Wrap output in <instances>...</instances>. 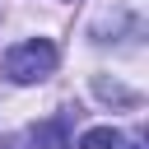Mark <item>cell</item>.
<instances>
[{
  "mask_svg": "<svg viewBox=\"0 0 149 149\" xmlns=\"http://www.w3.org/2000/svg\"><path fill=\"white\" fill-rule=\"evenodd\" d=\"M56 70V47L47 42V37H28V42H19L9 56H5V74L14 79V84H37V79H47Z\"/></svg>",
  "mask_w": 149,
  "mask_h": 149,
  "instance_id": "cell-1",
  "label": "cell"
},
{
  "mask_svg": "<svg viewBox=\"0 0 149 149\" xmlns=\"http://www.w3.org/2000/svg\"><path fill=\"white\" fill-rule=\"evenodd\" d=\"M33 144L37 149H70V121L65 116H47L33 126Z\"/></svg>",
  "mask_w": 149,
  "mask_h": 149,
  "instance_id": "cell-2",
  "label": "cell"
},
{
  "mask_svg": "<svg viewBox=\"0 0 149 149\" xmlns=\"http://www.w3.org/2000/svg\"><path fill=\"white\" fill-rule=\"evenodd\" d=\"M79 149H121V130H112V126H93V130L79 135Z\"/></svg>",
  "mask_w": 149,
  "mask_h": 149,
  "instance_id": "cell-3",
  "label": "cell"
},
{
  "mask_svg": "<svg viewBox=\"0 0 149 149\" xmlns=\"http://www.w3.org/2000/svg\"><path fill=\"white\" fill-rule=\"evenodd\" d=\"M93 88H98V98H107V102H121V107H140V98H135L130 88L112 84V79H93Z\"/></svg>",
  "mask_w": 149,
  "mask_h": 149,
  "instance_id": "cell-4",
  "label": "cell"
},
{
  "mask_svg": "<svg viewBox=\"0 0 149 149\" xmlns=\"http://www.w3.org/2000/svg\"><path fill=\"white\" fill-rule=\"evenodd\" d=\"M0 149H23V140H19V135H5V140H0Z\"/></svg>",
  "mask_w": 149,
  "mask_h": 149,
  "instance_id": "cell-5",
  "label": "cell"
},
{
  "mask_svg": "<svg viewBox=\"0 0 149 149\" xmlns=\"http://www.w3.org/2000/svg\"><path fill=\"white\" fill-rule=\"evenodd\" d=\"M130 149H140V140H135V144H130Z\"/></svg>",
  "mask_w": 149,
  "mask_h": 149,
  "instance_id": "cell-6",
  "label": "cell"
}]
</instances>
